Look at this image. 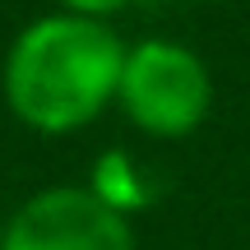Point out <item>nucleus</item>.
I'll return each mask as SVG.
<instances>
[{
	"instance_id": "f257e3e1",
	"label": "nucleus",
	"mask_w": 250,
	"mask_h": 250,
	"mask_svg": "<svg viewBox=\"0 0 250 250\" xmlns=\"http://www.w3.org/2000/svg\"><path fill=\"white\" fill-rule=\"evenodd\" d=\"M125 51L107 19L51 9L14 33L0 65V98L33 134H79L116 107Z\"/></svg>"
},
{
	"instance_id": "f03ea898",
	"label": "nucleus",
	"mask_w": 250,
	"mask_h": 250,
	"mask_svg": "<svg viewBox=\"0 0 250 250\" xmlns=\"http://www.w3.org/2000/svg\"><path fill=\"white\" fill-rule=\"evenodd\" d=\"M116 107L148 139H186L213 111V74L199 51L171 37H144L125 51Z\"/></svg>"
},
{
	"instance_id": "7ed1b4c3",
	"label": "nucleus",
	"mask_w": 250,
	"mask_h": 250,
	"mask_svg": "<svg viewBox=\"0 0 250 250\" xmlns=\"http://www.w3.org/2000/svg\"><path fill=\"white\" fill-rule=\"evenodd\" d=\"M0 250H134V227L88 186H46L5 223Z\"/></svg>"
},
{
	"instance_id": "20e7f679",
	"label": "nucleus",
	"mask_w": 250,
	"mask_h": 250,
	"mask_svg": "<svg viewBox=\"0 0 250 250\" xmlns=\"http://www.w3.org/2000/svg\"><path fill=\"white\" fill-rule=\"evenodd\" d=\"M88 190H93V195H98L107 208H116V213H125V218L139 213V208L153 199V190L144 186V171L134 167V158H130V153H121V148L102 153V158L93 162Z\"/></svg>"
},
{
	"instance_id": "39448f33",
	"label": "nucleus",
	"mask_w": 250,
	"mask_h": 250,
	"mask_svg": "<svg viewBox=\"0 0 250 250\" xmlns=\"http://www.w3.org/2000/svg\"><path fill=\"white\" fill-rule=\"evenodd\" d=\"M130 5V0H56V9H65V14H83V19H107L121 14V9Z\"/></svg>"
},
{
	"instance_id": "423d86ee",
	"label": "nucleus",
	"mask_w": 250,
	"mask_h": 250,
	"mask_svg": "<svg viewBox=\"0 0 250 250\" xmlns=\"http://www.w3.org/2000/svg\"><path fill=\"white\" fill-rule=\"evenodd\" d=\"M181 5H208V0H181Z\"/></svg>"
}]
</instances>
